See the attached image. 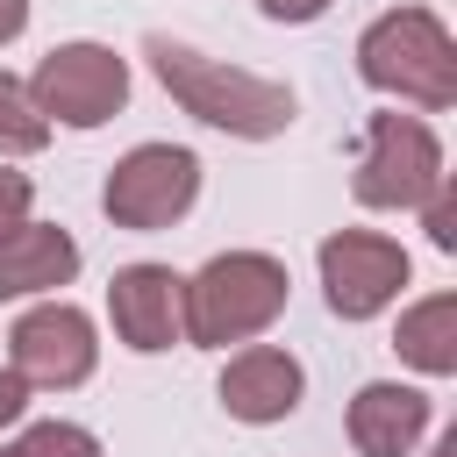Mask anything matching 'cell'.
I'll return each instance as SVG.
<instances>
[{
	"label": "cell",
	"mask_w": 457,
	"mask_h": 457,
	"mask_svg": "<svg viewBox=\"0 0 457 457\" xmlns=\"http://www.w3.org/2000/svg\"><path fill=\"white\" fill-rule=\"evenodd\" d=\"M157 86L207 129H228L243 143H264V136H286L293 129V86L264 79V71H243V64H221V57H200L193 43H171V36H150L143 43Z\"/></svg>",
	"instance_id": "obj_1"
},
{
	"label": "cell",
	"mask_w": 457,
	"mask_h": 457,
	"mask_svg": "<svg viewBox=\"0 0 457 457\" xmlns=\"http://www.w3.org/2000/svg\"><path fill=\"white\" fill-rule=\"evenodd\" d=\"M286 293H293V278H286L278 257L221 250V257H207L186 278V343H200V350L250 343V336H264L286 314Z\"/></svg>",
	"instance_id": "obj_2"
},
{
	"label": "cell",
	"mask_w": 457,
	"mask_h": 457,
	"mask_svg": "<svg viewBox=\"0 0 457 457\" xmlns=\"http://www.w3.org/2000/svg\"><path fill=\"white\" fill-rule=\"evenodd\" d=\"M357 71H364V86H378L393 100H414L428 114H443L457 100V43H450V29L428 7L378 14L357 36Z\"/></svg>",
	"instance_id": "obj_3"
},
{
	"label": "cell",
	"mask_w": 457,
	"mask_h": 457,
	"mask_svg": "<svg viewBox=\"0 0 457 457\" xmlns=\"http://www.w3.org/2000/svg\"><path fill=\"white\" fill-rule=\"evenodd\" d=\"M443 186V143L421 114H371L364 157H357V207H421Z\"/></svg>",
	"instance_id": "obj_4"
},
{
	"label": "cell",
	"mask_w": 457,
	"mask_h": 457,
	"mask_svg": "<svg viewBox=\"0 0 457 457\" xmlns=\"http://www.w3.org/2000/svg\"><path fill=\"white\" fill-rule=\"evenodd\" d=\"M193 200H200V157H193L186 143H136V150L107 171V186H100L107 221H114V228H136V236L171 228Z\"/></svg>",
	"instance_id": "obj_5"
},
{
	"label": "cell",
	"mask_w": 457,
	"mask_h": 457,
	"mask_svg": "<svg viewBox=\"0 0 457 457\" xmlns=\"http://www.w3.org/2000/svg\"><path fill=\"white\" fill-rule=\"evenodd\" d=\"M29 100L43 121H64V129H100L121 114L129 100V64L107 50V43H57L36 79H29Z\"/></svg>",
	"instance_id": "obj_6"
},
{
	"label": "cell",
	"mask_w": 457,
	"mask_h": 457,
	"mask_svg": "<svg viewBox=\"0 0 457 457\" xmlns=\"http://www.w3.org/2000/svg\"><path fill=\"white\" fill-rule=\"evenodd\" d=\"M407 286V250L393 236H371V228H336L321 236V293H328V314L343 321H371L400 300Z\"/></svg>",
	"instance_id": "obj_7"
},
{
	"label": "cell",
	"mask_w": 457,
	"mask_h": 457,
	"mask_svg": "<svg viewBox=\"0 0 457 457\" xmlns=\"http://www.w3.org/2000/svg\"><path fill=\"white\" fill-rule=\"evenodd\" d=\"M7 357H14V371H21L29 386H50V393L86 386L93 364H100L93 314L71 307V300H43V307H29V314L7 328Z\"/></svg>",
	"instance_id": "obj_8"
},
{
	"label": "cell",
	"mask_w": 457,
	"mask_h": 457,
	"mask_svg": "<svg viewBox=\"0 0 457 457\" xmlns=\"http://www.w3.org/2000/svg\"><path fill=\"white\" fill-rule=\"evenodd\" d=\"M107 314L136 357H157L186 336V278L171 264H121L107 278Z\"/></svg>",
	"instance_id": "obj_9"
},
{
	"label": "cell",
	"mask_w": 457,
	"mask_h": 457,
	"mask_svg": "<svg viewBox=\"0 0 457 457\" xmlns=\"http://www.w3.org/2000/svg\"><path fill=\"white\" fill-rule=\"evenodd\" d=\"M221 407L236 414V421H250V428H264V421H286L293 407H300V393H307V371H300V357L293 350H271V343H250V350H236L228 357V371H221Z\"/></svg>",
	"instance_id": "obj_10"
},
{
	"label": "cell",
	"mask_w": 457,
	"mask_h": 457,
	"mask_svg": "<svg viewBox=\"0 0 457 457\" xmlns=\"http://www.w3.org/2000/svg\"><path fill=\"white\" fill-rule=\"evenodd\" d=\"M421 436H428V393L393 386V378L357 386V400H350V443H357V457H407Z\"/></svg>",
	"instance_id": "obj_11"
},
{
	"label": "cell",
	"mask_w": 457,
	"mask_h": 457,
	"mask_svg": "<svg viewBox=\"0 0 457 457\" xmlns=\"http://www.w3.org/2000/svg\"><path fill=\"white\" fill-rule=\"evenodd\" d=\"M79 271V243L57 228V221H14L0 228V300H21V293H57L71 286Z\"/></svg>",
	"instance_id": "obj_12"
},
{
	"label": "cell",
	"mask_w": 457,
	"mask_h": 457,
	"mask_svg": "<svg viewBox=\"0 0 457 457\" xmlns=\"http://www.w3.org/2000/svg\"><path fill=\"white\" fill-rule=\"evenodd\" d=\"M393 350H400L414 371L450 378V371H457V293L414 300V307L400 314V328H393Z\"/></svg>",
	"instance_id": "obj_13"
},
{
	"label": "cell",
	"mask_w": 457,
	"mask_h": 457,
	"mask_svg": "<svg viewBox=\"0 0 457 457\" xmlns=\"http://www.w3.org/2000/svg\"><path fill=\"white\" fill-rule=\"evenodd\" d=\"M43 143H50V121L36 114L29 86L14 71H0V157H36Z\"/></svg>",
	"instance_id": "obj_14"
},
{
	"label": "cell",
	"mask_w": 457,
	"mask_h": 457,
	"mask_svg": "<svg viewBox=\"0 0 457 457\" xmlns=\"http://www.w3.org/2000/svg\"><path fill=\"white\" fill-rule=\"evenodd\" d=\"M0 457H100V443H93V428H79V421H36V428H21Z\"/></svg>",
	"instance_id": "obj_15"
},
{
	"label": "cell",
	"mask_w": 457,
	"mask_h": 457,
	"mask_svg": "<svg viewBox=\"0 0 457 457\" xmlns=\"http://www.w3.org/2000/svg\"><path fill=\"white\" fill-rule=\"evenodd\" d=\"M421 228H428V243H436V250H457V193H450V179L421 200Z\"/></svg>",
	"instance_id": "obj_16"
},
{
	"label": "cell",
	"mask_w": 457,
	"mask_h": 457,
	"mask_svg": "<svg viewBox=\"0 0 457 457\" xmlns=\"http://www.w3.org/2000/svg\"><path fill=\"white\" fill-rule=\"evenodd\" d=\"M29 200H36V179L14 171V164H0V228H14L29 214Z\"/></svg>",
	"instance_id": "obj_17"
},
{
	"label": "cell",
	"mask_w": 457,
	"mask_h": 457,
	"mask_svg": "<svg viewBox=\"0 0 457 457\" xmlns=\"http://www.w3.org/2000/svg\"><path fill=\"white\" fill-rule=\"evenodd\" d=\"M21 414H29V378L7 364V371H0V428H14Z\"/></svg>",
	"instance_id": "obj_18"
},
{
	"label": "cell",
	"mask_w": 457,
	"mask_h": 457,
	"mask_svg": "<svg viewBox=\"0 0 457 457\" xmlns=\"http://www.w3.org/2000/svg\"><path fill=\"white\" fill-rule=\"evenodd\" d=\"M264 7V21H314V14H328V0H257Z\"/></svg>",
	"instance_id": "obj_19"
},
{
	"label": "cell",
	"mask_w": 457,
	"mask_h": 457,
	"mask_svg": "<svg viewBox=\"0 0 457 457\" xmlns=\"http://www.w3.org/2000/svg\"><path fill=\"white\" fill-rule=\"evenodd\" d=\"M29 29V0H0V43H14Z\"/></svg>",
	"instance_id": "obj_20"
},
{
	"label": "cell",
	"mask_w": 457,
	"mask_h": 457,
	"mask_svg": "<svg viewBox=\"0 0 457 457\" xmlns=\"http://www.w3.org/2000/svg\"><path fill=\"white\" fill-rule=\"evenodd\" d=\"M436 457H457V428H450V436H443V443H436Z\"/></svg>",
	"instance_id": "obj_21"
}]
</instances>
